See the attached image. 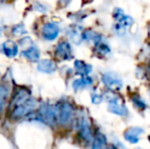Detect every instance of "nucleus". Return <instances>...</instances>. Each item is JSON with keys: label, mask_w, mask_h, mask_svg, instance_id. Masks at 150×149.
Returning a JSON list of instances; mask_svg holds the SVG:
<instances>
[{"label": "nucleus", "mask_w": 150, "mask_h": 149, "mask_svg": "<svg viewBox=\"0 0 150 149\" xmlns=\"http://www.w3.org/2000/svg\"><path fill=\"white\" fill-rule=\"evenodd\" d=\"M0 76H1V75H0Z\"/></svg>", "instance_id": "nucleus-28"}, {"label": "nucleus", "mask_w": 150, "mask_h": 149, "mask_svg": "<svg viewBox=\"0 0 150 149\" xmlns=\"http://www.w3.org/2000/svg\"><path fill=\"white\" fill-rule=\"evenodd\" d=\"M94 42V52L99 57H105L109 55L111 52V48L106 42L103 40V37L99 35L98 33H95L94 38L92 40Z\"/></svg>", "instance_id": "nucleus-9"}, {"label": "nucleus", "mask_w": 150, "mask_h": 149, "mask_svg": "<svg viewBox=\"0 0 150 149\" xmlns=\"http://www.w3.org/2000/svg\"><path fill=\"white\" fill-rule=\"evenodd\" d=\"M112 16L115 20L117 22L115 30L117 31V33L127 30L134 24V20L130 16H127L120 8H115L112 12Z\"/></svg>", "instance_id": "nucleus-6"}, {"label": "nucleus", "mask_w": 150, "mask_h": 149, "mask_svg": "<svg viewBox=\"0 0 150 149\" xmlns=\"http://www.w3.org/2000/svg\"><path fill=\"white\" fill-rule=\"evenodd\" d=\"M10 95L9 85L6 83H0V114L3 112Z\"/></svg>", "instance_id": "nucleus-15"}, {"label": "nucleus", "mask_w": 150, "mask_h": 149, "mask_svg": "<svg viewBox=\"0 0 150 149\" xmlns=\"http://www.w3.org/2000/svg\"><path fill=\"white\" fill-rule=\"evenodd\" d=\"M74 66H75V71L79 76L84 77V76H89V74L92 72V66L87 64L84 60L77 59L74 62Z\"/></svg>", "instance_id": "nucleus-16"}, {"label": "nucleus", "mask_w": 150, "mask_h": 149, "mask_svg": "<svg viewBox=\"0 0 150 149\" xmlns=\"http://www.w3.org/2000/svg\"><path fill=\"white\" fill-rule=\"evenodd\" d=\"M101 82L102 84L112 92H117L122 88V81L117 75L111 73H104L101 76Z\"/></svg>", "instance_id": "nucleus-7"}, {"label": "nucleus", "mask_w": 150, "mask_h": 149, "mask_svg": "<svg viewBox=\"0 0 150 149\" xmlns=\"http://www.w3.org/2000/svg\"><path fill=\"white\" fill-rule=\"evenodd\" d=\"M22 55L23 57L26 58L29 61L37 62L40 60V50L37 46H35L33 44V45H31L30 47H28L22 52Z\"/></svg>", "instance_id": "nucleus-14"}, {"label": "nucleus", "mask_w": 150, "mask_h": 149, "mask_svg": "<svg viewBox=\"0 0 150 149\" xmlns=\"http://www.w3.org/2000/svg\"><path fill=\"white\" fill-rule=\"evenodd\" d=\"M92 102L94 104H99L102 102L103 100V96L101 94H98V93H93L92 94Z\"/></svg>", "instance_id": "nucleus-22"}, {"label": "nucleus", "mask_w": 150, "mask_h": 149, "mask_svg": "<svg viewBox=\"0 0 150 149\" xmlns=\"http://www.w3.org/2000/svg\"><path fill=\"white\" fill-rule=\"evenodd\" d=\"M131 99H132L133 104H134V106L137 108V109H139V110L146 109V107H147L146 103H145V101L138 95V94L135 93L134 95L131 97Z\"/></svg>", "instance_id": "nucleus-20"}, {"label": "nucleus", "mask_w": 150, "mask_h": 149, "mask_svg": "<svg viewBox=\"0 0 150 149\" xmlns=\"http://www.w3.org/2000/svg\"><path fill=\"white\" fill-rule=\"evenodd\" d=\"M138 149H143V148H138Z\"/></svg>", "instance_id": "nucleus-27"}, {"label": "nucleus", "mask_w": 150, "mask_h": 149, "mask_svg": "<svg viewBox=\"0 0 150 149\" xmlns=\"http://www.w3.org/2000/svg\"><path fill=\"white\" fill-rule=\"evenodd\" d=\"M144 132V130L140 127H131L126 130L124 133V137L129 143L131 144H136L140 140L141 134Z\"/></svg>", "instance_id": "nucleus-12"}, {"label": "nucleus", "mask_w": 150, "mask_h": 149, "mask_svg": "<svg viewBox=\"0 0 150 149\" xmlns=\"http://www.w3.org/2000/svg\"><path fill=\"white\" fill-rule=\"evenodd\" d=\"M0 51L8 58H13L18 53V45L12 40L3 42L0 46Z\"/></svg>", "instance_id": "nucleus-11"}, {"label": "nucleus", "mask_w": 150, "mask_h": 149, "mask_svg": "<svg viewBox=\"0 0 150 149\" xmlns=\"http://www.w3.org/2000/svg\"><path fill=\"white\" fill-rule=\"evenodd\" d=\"M0 35H1V28H0Z\"/></svg>", "instance_id": "nucleus-26"}, {"label": "nucleus", "mask_w": 150, "mask_h": 149, "mask_svg": "<svg viewBox=\"0 0 150 149\" xmlns=\"http://www.w3.org/2000/svg\"><path fill=\"white\" fill-rule=\"evenodd\" d=\"M82 34H83V29L79 26L74 25V26H71L67 29V35H69V37L77 44H79L81 41H83L82 40Z\"/></svg>", "instance_id": "nucleus-18"}, {"label": "nucleus", "mask_w": 150, "mask_h": 149, "mask_svg": "<svg viewBox=\"0 0 150 149\" xmlns=\"http://www.w3.org/2000/svg\"><path fill=\"white\" fill-rule=\"evenodd\" d=\"M36 106H37V100L35 98L30 97L28 100L24 102V103L20 104L16 107L12 108L11 112H10V117L13 119H20L23 117H26L35 110Z\"/></svg>", "instance_id": "nucleus-3"}, {"label": "nucleus", "mask_w": 150, "mask_h": 149, "mask_svg": "<svg viewBox=\"0 0 150 149\" xmlns=\"http://www.w3.org/2000/svg\"><path fill=\"white\" fill-rule=\"evenodd\" d=\"M104 149H119V148H117L115 146H108V147H107V146H105Z\"/></svg>", "instance_id": "nucleus-23"}, {"label": "nucleus", "mask_w": 150, "mask_h": 149, "mask_svg": "<svg viewBox=\"0 0 150 149\" xmlns=\"http://www.w3.org/2000/svg\"><path fill=\"white\" fill-rule=\"evenodd\" d=\"M78 135L83 142L87 144L92 143L94 134L92 132L90 121L87 117H81L78 121Z\"/></svg>", "instance_id": "nucleus-4"}, {"label": "nucleus", "mask_w": 150, "mask_h": 149, "mask_svg": "<svg viewBox=\"0 0 150 149\" xmlns=\"http://www.w3.org/2000/svg\"><path fill=\"white\" fill-rule=\"evenodd\" d=\"M107 103H108V110L111 113L119 115V117H128L129 110L126 107L124 100L122 97H120L119 95L115 94V92L108 91L107 93Z\"/></svg>", "instance_id": "nucleus-2"}, {"label": "nucleus", "mask_w": 150, "mask_h": 149, "mask_svg": "<svg viewBox=\"0 0 150 149\" xmlns=\"http://www.w3.org/2000/svg\"><path fill=\"white\" fill-rule=\"evenodd\" d=\"M11 34L16 37H20V36H22V35L27 34V30H26V28H25L24 24L14 25L11 29Z\"/></svg>", "instance_id": "nucleus-21"}, {"label": "nucleus", "mask_w": 150, "mask_h": 149, "mask_svg": "<svg viewBox=\"0 0 150 149\" xmlns=\"http://www.w3.org/2000/svg\"><path fill=\"white\" fill-rule=\"evenodd\" d=\"M60 29L57 24L52 22H48L44 24L41 28V35L45 41H54L58 36H59Z\"/></svg>", "instance_id": "nucleus-10"}, {"label": "nucleus", "mask_w": 150, "mask_h": 149, "mask_svg": "<svg viewBox=\"0 0 150 149\" xmlns=\"http://www.w3.org/2000/svg\"><path fill=\"white\" fill-rule=\"evenodd\" d=\"M60 2H62V3H64V4H67V3H69L71 2V0H59Z\"/></svg>", "instance_id": "nucleus-24"}, {"label": "nucleus", "mask_w": 150, "mask_h": 149, "mask_svg": "<svg viewBox=\"0 0 150 149\" xmlns=\"http://www.w3.org/2000/svg\"><path fill=\"white\" fill-rule=\"evenodd\" d=\"M54 55L59 60H71L74 57V54L71 45L69 44V42L65 41V40L58 42L55 47Z\"/></svg>", "instance_id": "nucleus-8"}, {"label": "nucleus", "mask_w": 150, "mask_h": 149, "mask_svg": "<svg viewBox=\"0 0 150 149\" xmlns=\"http://www.w3.org/2000/svg\"><path fill=\"white\" fill-rule=\"evenodd\" d=\"M37 68L39 72L44 73V74H53L57 66H56L55 61L52 59H40L38 61Z\"/></svg>", "instance_id": "nucleus-13"}, {"label": "nucleus", "mask_w": 150, "mask_h": 149, "mask_svg": "<svg viewBox=\"0 0 150 149\" xmlns=\"http://www.w3.org/2000/svg\"><path fill=\"white\" fill-rule=\"evenodd\" d=\"M56 109H57V121L59 125L65 127L73 121L74 115H75V108L69 101L61 100L56 106Z\"/></svg>", "instance_id": "nucleus-1"}, {"label": "nucleus", "mask_w": 150, "mask_h": 149, "mask_svg": "<svg viewBox=\"0 0 150 149\" xmlns=\"http://www.w3.org/2000/svg\"><path fill=\"white\" fill-rule=\"evenodd\" d=\"M10 0H0V2H9Z\"/></svg>", "instance_id": "nucleus-25"}, {"label": "nucleus", "mask_w": 150, "mask_h": 149, "mask_svg": "<svg viewBox=\"0 0 150 149\" xmlns=\"http://www.w3.org/2000/svg\"><path fill=\"white\" fill-rule=\"evenodd\" d=\"M30 97H31V91L28 88L23 87V86H18L16 89L13 91V93H12L11 97L9 98V106L8 107L11 110L12 108L24 103Z\"/></svg>", "instance_id": "nucleus-5"}, {"label": "nucleus", "mask_w": 150, "mask_h": 149, "mask_svg": "<svg viewBox=\"0 0 150 149\" xmlns=\"http://www.w3.org/2000/svg\"><path fill=\"white\" fill-rule=\"evenodd\" d=\"M93 84V79L90 76H84L73 82V88L75 91H80L82 89L88 88Z\"/></svg>", "instance_id": "nucleus-17"}, {"label": "nucleus", "mask_w": 150, "mask_h": 149, "mask_svg": "<svg viewBox=\"0 0 150 149\" xmlns=\"http://www.w3.org/2000/svg\"><path fill=\"white\" fill-rule=\"evenodd\" d=\"M106 146V137L101 132L97 131L93 136L92 149H104Z\"/></svg>", "instance_id": "nucleus-19"}]
</instances>
